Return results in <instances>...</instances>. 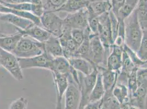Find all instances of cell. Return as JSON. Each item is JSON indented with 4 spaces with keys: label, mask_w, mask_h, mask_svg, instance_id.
<instances>
[{
    "label": "cell",
    "mask_w": 147,
    "mask_h": 109,
    "mask_svg": "<svg viewBox=\"0 0 147 109\" xmlns=\"http://www.w3.org/2000/svg\"><path fill=\"white\" fill-rule=\"evenodd\" d=\"M105 93V91L102 81V75L100 72L98 70L96 82L90 95L88 102H95L101 100L104 97Z\"/></svg>",
    "instance_id": "cell-25"
},
{
    "label": "cell",
    "mask_w": 147,
    "mask_h": 109,
    "mask_svg": "<svg viewBox=\"0 0 147 109\" xmlns=\"http://www.w3.org/2000/svg\"><path fill=\"white\" fill-rule=\"evenodd\" d=\"M143 36V30L134 11L125 20V44L134 52L138 51Z\"/></svg>",
    "instance_id": "cell-1"
},
{
    "label": "cell",
    "mask_w": 147,
    "mask_h": 109,
    "mask_svg": "<svg viewBox=\"0 0 147 109\" xmlns=\"http://www.w3.org/2000/svg\"><path fill=\"white\" fill-rule=\"evenodd\" d=\"M44 44L46 52L52 57L63 56V48L59 38L51 35Z\"/></svg>",
    "instance_id": "cell-17"
},
{
    "label": "cell",
    "mask_w": 147,
    "mask_h": 109,
    "mask_svg": "<svg viewBox=\"0 0 147 109\" xmlns=\"http://www.w3.org/2000/svg\"><path fill=\"white\" fill-rule=\"evenodd\" d=\"M69 61L74 69L86 76L92 73L96 67L91 62L80 57H73L69 59Z\"/></svg>",
    "instance_id": "cell-16"
},
{
    "label": "cell",
    "mask_w": 147,
    "mask_h": 109,
    "mask_svg": "<svg viewBox=\"0 0 147 109\" xmlns=\"http://www.w3.org/2000/svg\"><path fill=\"white\" fill-rule=\"evenodd\" d=\"M112 94L122 106L129 105V92L126 85L117 82L113 90Z\"/></svg>",
    "instance_id": "cell-21"
},
{
    "label": "cell",
    "mask_w": 147,
    "mask_h": 109,
    "mask_svg": "<svg viewBox=\"0 0 147 109\" xmlns=\"http://www.w3.org/2000/svg\"><path fill=\"white\" fill-rule=\"evenodd\" d=\"M79 109H83V108H80V107H79Z\"/></svg>",
    "instance_id": "cell-42"
},
{
    "label": "cell",
    "mask_w": 147,
    "mask_h": 109,
    "mask_svg": "<svg viewBox=\"0 0 147 109\" xmlns=\"http://www.w3.org/2000/svg\"><path fill=\"white\" fill-rule=\"evenodd\" d=\"M97 68L101 73L105 93L112 92L115 85L117 84L119 73L110 70L107 67L99 66Z\"/></svg>",
    "instance_id": "cell-15"
},
{
    "label": "cell",
    "mask_w": 147,
    "mask_h": 109,
    "mask_svg": "<svg viewBox=\"0 0 147 109\" xmlns=\"http://www.w3.org/2000/svg\"><path fill=\"white\" fill-rule=\"evenodd\" d=\"M45 11L56 12L67 0H41Z\"/></svg>",
    "instance_id": "cell-28"
},
{
    "label": "cell",
    "mask_w": 147,
    "mask_h": 109,
    "mask_svg": "<svg viewBox=\"0 0 147 109\" xmlns=\"http://www.w3.org/2000/svg\"><path fill=\"white\" fill-rule=\"evenodd\" d=\"M103 104V99L95 102H90L87 104L83 109H100Z\"/></svg>",
    "instance_id": "cell-35"
},
{
    "label": "cell",
    "mask_w": 147,
    "mask_h": 109,
    "mask_svg": "<svg viewBox=\"0 0 147 109\" xmlns=\"http://www.w3.org/2000/svg\"><path fill=\"white\" fill-rule=\"evenodd\" d=\"M88 2H98V1H107V0H87Z\"/></svg>",
    "instance_id": "cell-38"
},
{
    "label": "cell",
    "mask_w": 147,
    "mask_h": 109,
    "mask_svg": "<svg viewBox=\"0 0 147 109\" xmlns=\"http://www.w3.org/2000/svg\"><path fill=\"white\" fill-rule=\"evenodd\" d=\"M0 13L12 14L30 20L35 25L41 27L40 18L34 15L31 13L14 9L5 6V5L0 3Z\"/></svg>",
    "instance_id": "cell-22"
},
{
    "label": "cell",
    "mask_w": 147,
    "mask_h": 109,
    "mask_svg": "<svg viewBox=\"0 0 147 109\" xmlns=\"http://www.w3.org/2000/svg\"><path fill=\"white\" fill-rule=\"evenodd\" d=\"M100 109H108V108H107L105 105L102 104V106H101V108H100Z\"/></svg>",
    "instance_id": "cell-40"
},
{
    "label": "cell",
    "mask_w": 147,
    "mask_h": 109,
    "mask_svg": "<svg viewBox=\"0 0 147 109\" xmlns=\"http://www.w3.org/2000/svg\"><path fill=\"white\" fill-rule=\"evenodd\" d=\"M71 30L64 26V29L61 37L59 38L63 48V56L68 60L73 57L79 45L74 41L71 35Z\"/></svg>",
    "instance_id": "cell-10"
},
{
    "label": "cell",
    "mask_w": 147,
    "mask_h": 109,
    "mask_svg": "<svg viewBox=\"0 0 147 109\" xmlns=\"http://www.w3.org/2000/svg\"><path fill=\"white\" fill-rule=\"evenodd\" d=\"M69 86L65 93V109H79L81 102V92L79 86L70 74L67 76Z\"/></svg>",
    "instance_id": "cell-9"
},
{
    "label": "cell",
    "mask_w": 147,
    "mask_h": 109,
    "mask_svg": "<svg viewBox=\"0 0 147 109\" xmlns=\"http://www.w3.org/2000/svg\"><path fill=\"white\" fill-rule=\"evenodd\" d=\"M0 66L3 67L13 77L19 81L24 79L22 69L18 57L13 53L0 48Z\"/></svg>",
    "instance_id": "cell-3"
},
{
    "label": "cell",
    "mask_w": 147,
    "mask_h": 109,
    "mask_svg": "<svg viewBox=\"0 0 147 109\" xmlns=\"http://www.w3.org/2000/svg\"><path fill=\"white\" fill-rule=\"evenodd\" d=\"M140 0H125L123 7L120 9L116 17L118 19L125 20L136 9Z\"/></svg>",
    "instance_id": "cell-26"
},
{
    "label": "cell",
    "mask_w": 147,
    "mask_h": 109,
    "mask_svg": "<svg viewBox=\"0 0 147 109\" xmlns=\"http://www.w3.org/2000/svg\"><path fill=\"white\" fill-rule=\"evenodd\" d=\"M135 11L142 30H147V0H140Z\"/></svg>",
    "instance_id": "cell-27"
},
{
    "label": "cell",
    "mask_w": 147,
    "mask_h": 109,
    "mask_svg": "<svg viewBox=\"0 0 147 109\" xmlns=\"http://www.w3.org/2000/svg\"><path fill=\"white\" fill-rule=\"evenodd\" d=\"M0 3L8 4H18L22 3H30V0H0Z\"/></svg>",
    "instance_id": "cell-36"
},
{
    "label": "cell",
    "mask_w": 147,
    "mask_h": 109,
    "mask_svg": "<svg viewBox=\"0 0 147 109\" xmlns=\"http://www.w3.org/2000/svg\"><path fill=\"white\" fill-rule=\"evenodd\" d=\"M98 19L99 26L98 36L105 51L109 54L111 47L114 43L111 28L109 12L105 13L102 14L98 17Z\"/></svg>",
    "instance_id": "cell-6"
},
{
    "label": "cell",
    "mask_w": 147,
    "mask_h": 109,
    "mask_svg": "<svg viewBox=\"0 0 147 109\" xmlns=\"http://www.w3.org/2000/svg\"><path fill=\"white\" fill-rule=\"evenodd\" d=\"M129 109H139L136 107H134V106H129Z\"/></svg>",
    "instance_id": "cell-41"
},
{
    "label": "cell",
    "mask_w": 147,
    "mask_h": 109,
    "mask_svg": "<svg viewBox=\"0 0 147 109\" xmlns=\"http://www.w3.org/2000/svg\"><path fill=\"white\" fill-rule=\"evenodd\" d=\"M20 34H16L6 36L0 37V48L13 53L22 37Z\"/></svg>",
    "instance_id": "cell-24"
},
{
    "label": "cell",
    "mask_w": 147,
    "mask_h": 109,
    "mask_svg": "<svg viewBox=\"0 0 147 109\" xmlns=\"http://www.w3.org/2000/svg\"><path fill=\"white\" fill-rule=\"evenodd\" d=\"M70 68L69 60L64 56H61L53 59L50 71L68 76L70 74Z\"/></svg>",
    "instance_id": "cell-18"
},
{
    "label": "cell",
    "mask_w": 147,
    "mask_h": 109,
    "mask_svg": "<svg viewBox=\"0 0 147 109\" xmlns=\"http://www.w3.org/2000/svg\"><path fill=\"white\" fill-rule=\"evenodd\" d=\"M123 47L113 44L107 60V68L110 70L120 72L123 62Z\"/></svg>",
    "instance_id": "cell-12"
},
{
    "label": "cell",
    "mask_w": 147,
    "mask_h": 109,
    "mask_svg": "<svg viewBox=\"0 0 147 109\" xmlns=\"http://www.w3.org/2000/svg\"><path fill=\"white\" fill-rule=\"evenodd\" d=\"M54 80L57 93V104L55 109H62V99L69 86L67 76L61 75L59 73L51 72Z\"/></svg>",
    "instance_id": "cell-11"
},
{
    "label": "cell",
    "mask_w": 147,
    "mask_h": 109,
    "mask_svg": "<svg viewBox=\"0 0 147 109\" xmlns=\"http://www.w3.org/2000/svg\"><path fill=\"white\" fill-rule=\"evenodd\" d=\"M137 54L142 61L147 62V30H143L142 38Z\"/></svg>",
    "instance_id": "cell-29"
},
{
    "label": "cell",
    "mask_w": 147,
    "mask_h": 109,
    "mask_svg": "<svg viewBox=\"0 0 147 109\" xmlns=\"http://www.w3.org/2000/svg\"><path fill=\"white\" fill-rule=\"evenodd\" d=\"M144 109H147V93L146 98H145V100H144Z\"/></svg>",
    "instance_id": "cell-37"
},
{
    "label": "cell",
    "mask_w": 147,
    "mask_h": 109,
    "mask_svg": "<svg viewBox=\"0 0 147 109\" xmlns=\"http://www.w3.org/2000/svg\"><path fill=\"white\" fill-rule=\"evenodd\" d=\"M87 8L93 14L99 17L105 13L109 12L112 10V6L110 0H107L90 3Z\"/></svg>",
    "instance_id": "cell-23"
},
{
    "label": "cell",
    "mask_w": 147,
    "mask_h": 109,
    "mask_svg": "<svg viewBox=\"0 0 147 109\" xmlns=\"http://www.w3.org/2000/svg\"><path fill=\"white\" fill-rule=\"evenodd\" d=\"M110 2L112 6V11L117 15L119 11L123 5L125 0H110Z\"/></svg>",
    "instance_id": "cell-34"
},
{
    "label": "cell",
    "mask_w": 147,
    "mask_h": 109,
    "mask_svg": "<svg viewBox=\"0 0 147 109\" xmlns=\"http://www.w3.org/2000/svg\"><path fill=\"white\" fill-rule=\"evenodd\" d=\"M90 43V62L96 67H107V60L109 54L105 51L98 35L91 33Z\"/></svg>",
    "instance_id": "cell-5"
},
{
    "label": "cell",
    "mask_w": 147,
    "mask_h": 109,
    "mask_svg": "<svg viewBox=\"0 0 147 109\" xmlns=\"http://www.w3.org/2000/svg\"><path fill=\"white\" fill-rule=\"evenodd\" d=\"M71 37L74 41L79 46L84 42L85 39V31L80 29H73L71 31Z\"/></svg>",
    "instance_id": "cell-33"
},
{
    "label": "cell",
    "mask_w": 147,
    "mask_h": 109,
    "mask_svg": "<svg viewBox=\"0 0 147 109\" xmlns=\"http://www.w3.org/2000/svg\"><path fill=\"white\" fill-rule=\"evenodd\" d=\"M90 2L87 0H67L65 3L56 12L67 13L68 14L77 12L86 8Z\"/></svg>",
    "instance_id": "cell-19"
},
{
    "label": "cell",
    "mask_w": 147,
    "mask_h": 109,
    "mask_svg": "<svg viewBox=\"0 0 147 109\" xmlns=\"http://www.w3.org/2000/svg\"><path fill=\"white\" fill-rule=\"evenodd\" d=\"M45 51L44 43L30 37L23 36L13 54L18 58H30L42 54Z\"/></svg>",
    "instance_id": "cell-2"
},
{
    "label": "cell",
    "mask_w": 147,
    "mask_h": 109,
    "mask_svg": "<svg viewBox=\"0 0 147 109\" xmlns=\"http://www.w3.org/2000/svg\"><path fill=\"white\" fill-rule=\"evenodd\" d=\"M54 58L46 51L43 54L30 58H18L22 69L32 68L46 69L50 70L52 62Z\"/></svg>",
    "instance_id": "cell-7"
},
{
    "label": "cell",
    "mask_w": 147,
    "mask_h": 109,
    "mask_svg": "<svg viewBox=\"0 0 147 109\" xmlns=\"http://www.w3.org/2000/svg\"><path fill=\"white\" fill-rule=\"evenodd\" d=\"M18 31L19 33L22 36L30 37L37 41L42 43L46 42L51 36V35L47 31L45 30L42 27L35 25L26 30H22L18 28Z\"/></svg>",
    "instance_id": "cell-14"
},
{
    "label": "cell",
    "mask_w": 147,
    "mask_h": 109,
    "mask_svg": "<svg viewBox=\"0 0 147 109\" xmlns=\"http://www.w3.org/2000/svg\"><path fill=\"white\" fill-rule=\"evenodd\" d=\"M41 27L54 36L59 38L64 29L63 19L59 17L56 12H45L40 18Z\"/></svg>",
    "instance_id": "cell-4"
},
{
    "label": "cell",
    "mask_w": 147,
    "mask_h": 109,
    "mask_svg": "<svg viewBox=\"0 0 147 109\" xmlns=\"http://www.w3.org/2000/svg\"><path fill=\"white\" fill-rule=\"evenodd\" d=\"M129 109V105H125L123 106L122 109Z\"/></svg>",
    "instance_id": "cell-39"
},
{
    "label": "cell",
    "mask_w": 147,
    "mask_h": 109,
    "mask_svg": "<svg viewBox=\"0 0 147 109\" xmlns=\"http://www.w3.org/2000/svg\"><path fill=\"white\" fill-rule=\"evenodd\" d=\"M64 26L73 29L84 30L88 26V11L87 8L81 9L77 12L67 14L63 19Z\"/></svg>",
    "instance_id": "cell-8"
},
{
    "label": "cell",
    "mask_w": 147,
    "mask_h": 109,
    "mask_svg": "<svg viewBox=\"0 0 147 109\" xmlns=\"http://www.w3.org/2000/svg\"><path fill=\"white\" fill-rule=\"evenodd\" d=\"M0 20L12 25L22 30H26L35 25V24L30 20L12 14L0 13Z\"/></svg>",
    "instance_id": "cell-13"
},
{
    "label": "cell",
    "mask_w": 147,
    "mask_h": 109,
    "mask_svg": "<svg viewBox=\"0 0 147 109\" xmlns=\"http://www.w3.org/2000/svg\"><path fill=\"white\" fill-rule=\"evenodd\" d=\"M28 100L23 97H20L13 101L9 105V109H27Z\"/></svg>",
    "instance_id": "cell-31"
},
{
    "label": "cell",
    "mask_w": 147,
    "mask_h": 109,
    "mask_svg": "<svg viewBox=\"0 0 147 109\" xmlns=\"http://www.w3.org/2000/svg\"><path fill=\"white\" fill-rule=\"evenodd\" d=\"M5 6L14 9H17L21 11L29 12H30L31 11V4L30 3H22L18 4H8L5 3H0Z\"/></svg>",
    "instance_id": "cell-32"
},
{
    "label": "cell",
    "mask_w": 147,
    "mask_h": 109,
    "mask_svg": "<svg viewBox=\"0 0 147 109\" xmlns=\"http://www.w3.org/2000/svg\"><path fill=\"white\" fill-rule=\"evenodd\" d=\"M84 31L85 35L84 41L77 49L74 57L82 58L90 62V35L92 33L88 26L84 30Z\"/></svg>",
    "instance_id": "cell-20"
},
{
    "label": "cell",
    "mask_w": 147,
    "mask_h": 109,
    "mask_svg": "<svg viewBox=\"0 0 147 109\" xmlns=\"http://www.w3.org/2000/svg\"><path fill=\"white\" fill-rule=\"evenodd\" d=\"M137 86L147 88V66L138 68L137 72Z\"/></svg>",
    "instance_id": "cell-30"
}]
</instances>
